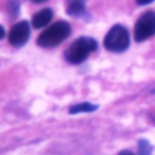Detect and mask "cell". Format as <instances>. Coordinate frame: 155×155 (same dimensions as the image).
<instances>
[{
    "mask_svg": "<svg viewBox=\"0 0 155 155\" xmlns=\"http://www.w3.org/2000/svg\"><path fill=\"white\" fill-rule=\"evenodd\" d=\"M71 31V27L65 21H58L45 29L38 38L36 44L45 48H51L63 42Z\"/></svg>",
    "mask_w": 155,
    "mask_h": 155,
    "instance_id": "1",
    "label": "cell"
},
{
    "mask_svg": "<svg viewBox=\"0 0 155 155\" xmlns=\"http://www.w3.org/2000/svg\"><path fill=\"white\" fill-rule=\"evenodd\" d=\"M97 41L92 38L87 36H81L78 40H75L64 52V57L67 62L71 64H80L82 63L90 53L97 50Z\"/></svg>",
    "mask_w": 155,
    "mask_h": 155,
    "instance_id": "2",
    "label": "cell"
},
{
    "mask_svg": "<svg viewBox=\"0 0 155 155\" xmlns=\"http://www.w3.org/2000/svg\"><path fill=\"white\" fill-rule=\"evenodd\" d=\"M130 45V35L125 27L116 24L110 28L104 38V47L111 52H124Z\"/></svg>",
    "mask_w": 155,
    "mask_h": 155,
    "instance_id": "3",
    "label": "cell"
},
{
    "mask_svg": "<svg viewBox=\"0 0 155 155\" xmlns=\"http://www.w3.org/2000/svg\"><path fill=\"white\" fill-rule=\"evenodd\" d=\"M155 35V11L144 12L134 25V39L140 42Z\"/></svg>",
    "mask_w": 155,
    "mask_h": 155,
    "instance_id": "4",
    "label": "cell"
},
{
    "mask_svg": "<svg viewBox=\"0 0 155 155\" xmlns=\"http://www.w3.org/2000/svg\"><path fill=\"white\" fill-rule=\"evenodd\" d=\"M29 35H30L29 23L27 21H21L11 28L10 34H8V41L12 46L21 47L28 41Z\"/></svg>",
    "mask_w": 155,
    "mask_h": 155,
    "instance_id": "5",
    "label": "cell"
},
{
    "mask_svg": "<svg viewBox=\"0 0 155 155\" xmlns=\"http://www.w3.org/2000/svg\"><path fill=\"white\" fill-rule=\"evenodd\" d=\"M53 17V12L51 8H42L41 11L36 12L31 18V24L34 28L40 29L45 25H47Z\"/></svg>",
    "mask_w": 155,
    "mask_h": 155,
    "instance_id": "6",
    "label": "cell"
},
{
    "mask_svg": "<svg viewBox=\"0 0 155 155\" xmlns=\"http://www.w3.org/2000/svg\"><path fill=\"white\" fill-rule=\"evenodd\" d=\"M67 13L69 16L79 17L86 11V0H67Z\"/></svg>",
    "mask_w": 155,
    "mask_h": 155,
    "instance_id": "7",
    "label": "cell"
},
{
    "mask_svg": "<svg viewBox=\"0 0 155 155\" xmlns=\"http://www.w3.org/2000/svg\"><path fill=\"white\" fill-rule=\"evenodd\" d=\"M98 109V105L96 104H92V103H87V102H84V103H80V104H75V105H71L69 108V114H79V113H91V111H94Z\"/></svg>",
    "mask_w": 155,
    "mask_h": 155,
    "instance_id": "8",
    "label": "cell"
},
{
    "mask_svg": "<svg viewBox=\"0 0 155 155\" xmlns=\"http://www.w3.org/2000/svg\"><path fill=\"white\" fill-rule=\"evenodd\" d=\"M138 153L139 155H151V145L147 139H140L138 142Z\"/></svg>",
    "mask_w": 155,
    "mask_h": 155,
    "instance_id": "9",
    "label": "cell"
},
{
    "mask_svg": "<svg viewBox=\"0 0 155 155\" xmlns=\"http://www.w3.org/2000/svg\"><path fill=\"white\" fill-rule=\"evenodd\" d=\"M19 2L18 0H10L8 4H7V10H8V13L12 16V17H17V15L19 13Z\"/></svg>",
    "mask_w": 155,
    "mask_h": 155,
    "instance_id": "10",
    "label": "cell"
},
{
    "mask_svg": "<svg viewBox=\"0 0 155 155\" xmlns=\"http://www.w3.org/2000/svg\"><path fill=\"white\" fill-rule=\"evenodd\" d=\"M154 0H136V2L138 4V5H148V4H150V2H153Z\"/></svg>",
    "mask_w": 155,
    "mask_h": 155,
    "instance_id": "11",
    "label": "cell"
},
{
    "mask_svg": "<svg viewBox=\"0 0 155 155\" xmlns=\"http://www.w3.org/2000/svg\"><path fill=\"white\" fill-rule=\"evenodd\" d=\"M117 155H133V153H131L130 150H122V151H120Z\"/></svg>",
    "mask_w": 155,
    "mask_h": 155,
    "instance_id": "12",
    "label": "cell"
},
{
    "mask_svg": "<svg viewBox=\"0 0 155 155\" xmlns=\"http://www.w3.org/2000/svg\"><path fill=\"white\" fill-rule=\"evenodd\" d=\"M4 36H5V29H4L2 25H0V40H1Z\"/></svg>",
    "mask_w": 155,
    "mask_h": 155,
    "instance_id": "13",
    "label": "cell"
},
{
    "mask_svg": "<svg viewBox=\"0 0 155 155\" xmlns=\"http://www.w3.org/2000/svg\"><path fill=\"white\" fill-rule=\"evenodd\" d=\"M30 1H33V2H36V4H40V2H45L46 0H30Z\"/></svg>",
    "mask_w": 155,
    "mask_h": 155,
    "instance_id": "14",
    "label": "cell"
}]
</instances>
